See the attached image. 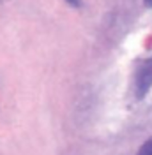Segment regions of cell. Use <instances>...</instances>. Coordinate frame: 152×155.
<instances>
[{"label": "cell", "instance_id": "3957f363", "mask_svg": "<svg viewBox=\"0 0 152 155\" xmlns=\"http://www.w3.org/2000/svg\"><path fill=\"white\" fill-rule=\"evenodd\" d=\"M66 2L71 5V7H74V9H78V7L81 5V0H66Z\"/></svg>", "mask_w": 152, "mask_h": 155}, {"label": "cell", "instance_id": "7a4b0ae2", "mask_svg": "<svg viewBox=\"0 0 152 155\" xmlns=\"http://www.w3.org/2000/svg\"><path fill=\"white\" fill-rule=\"evenodd\" d=\"M138 155H152V137L142 145V148H140Z\"/></svg>", "mask_w": 152, "mask_h": 155}, {"label": "cell", "instance_id": "6da1fadb", "mask_svg": "<svg viewBox=\"0 0 152 155\" xmlns=\"http://www.w3.org/2000/svg\"><path fill=\"white\" fill-rule=\"evenodd\" d=\"M150 87H152V60H149L138 69V74H136V94H138V97H143L149 92Z\"/></svg>", "mask_w": 152, "mask_h": 155}, {"label": "cell", "instance_id": "277c9868", "mask_svg": "<svg viewBox=\"0 0 152 155\" xmlns=\"http://www.w3.org/2000/svg\"><path fill=\"white\" fill-rule=\"evenodd\" d=\"M145 5L147 7H152V0H145Z\"/></svg>", "mask_w": 152, "mask_h": 155}]
</instances>
